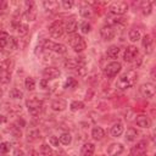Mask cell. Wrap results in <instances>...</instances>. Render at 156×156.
Wrapping results in <instances>:
<instances>
[{"mask_svg": "<svg viewBox=\"0 0 156 156\" xmlns=\"http://www.w3.org/2000/svg\"><path fill=\"white\" fill-rule=\"evenodd\" d=\"M121 68H122V65L118 62V61H112V62H108L105 68H104V74L107 77V78H113L116 77L119 72H121Z\"/></svg>", "mask_w": 156, "mask_h": 156, "instance_id": "5", "label": "cell"}, {"mask_svg": "<svg viewBox=\"0 0 156 156\" xmlns=\"http://www.w3.org/2000/svg\"><path fill=\"white\" fill-rule=\"evenodd\" d=\"M124 135H126L124 138H126L127 141H134L136 139V136L139 135V132L136 129H134V128H128Z\"/></svg>", "mask_w": 156, "mask_h": 156, "instance_id": "27", "label": "cell"}, {"mask_svg": "<svg viewBox=\"0 0 156 156\" xmlns=\"http://www.w3.org/2000/svg\"><path fill=\"white\" fill-rule=\"evenodd\" d=\"M24 85H26V88H27L28 91L34 90V89H35V80H34V78H32V77H27L26 80H24Z\"/></svg>", "mask_w": 156, "mask_h": 156, "instance_id": "34", "label": "cell"}, {"mask_svg": "<svg viewBox=\"0 0 156 156\" xmlns=\"http://www.w3.org/2000/svg\"><path fill=\"white\" fill-rule=\"evenodd\" d=\"M136 77H138V76H136V72L133 71V69H130V71L123 73V74L117 79L116 87H117L118 89H121V90H126V89H128V88H130V87H133V85L135 84Z\"/></svg>", "mask_w": 156, "mask_h": 156, "instance_id": "1", "label": "cell"}, {"mask_svg": "<svg viewBox=\"0 0 156 156\" xmlns=\"http://www.w3.org/2000/svg\"><path fill=\"white\" fill-rule=\"evenodd\" d=\"M40 154L43 156H52L54 152H52V149L49 146V144H41L40 145Z\"/></svg>", "mask_w": 156, "mask_h": 156, "instance_id": "30", "label": "cell"}, {"mask_svg": "<svg viewBox=\"0 0 156 156\" xmlns=\"http://www.w3.org/2000/svg\"><path fill=\"white\" fill-rule=\"evenodd\" d=\"M58 139H60V141H61L62 145H69L72 143V135L68 132L61 133V135L58 136Z\"/></svg>", "mask_w": 156, "mask_h": 156, "instance_id": "29", "label": "cell"}, {"mask_svg": "<svg viewBox=\"0 0 156 156\" xmlns=\"http://www.w3.org/2000/svg\"><path fill=\"white\" fill-rule=\"evenodd\" d=\"M9 38H10L9 33L5 32V30H2V32H1V37H0V46H1V49H5V48L7 46Z\"/></svg>", "mask_w": 156, "mask_h": 156, "instance_id": "33", "label": "cell"}, {"mask_svg": "<svg viewBox=\"0 0 156 156\" xmlns=\"http://www.w3.org/2000/svg\"><path fill=\"white\" fill-rule=\"evenodd\" d=\"M119 54V48L117 45H111L107 48V51H106V56L108 58H117Z\"/></svg>", "mask_w": 156, "mask_h": 156, "instance_id": "25", "label": "cell"}, {"mask_svg": "<svg viewBox=\"0 0 156 156\" xmlns=\"http://www.w3.org/2000/svg\"><path fill=\"white\" fill-rule=\"evenodd\" d=\"M23 6H24V11H23L24 20L28 21V22L34 21L35 16H37V13H35V4L33 1H24Z\"/></svg>", "mask_w": 156, "mask_h": 156, "instance_id": "8", "label": "cell"}, {"mask_svg": "<svg viewBox=\"0 0 156 156\" xmlns=\"http://www.w3.org/2000/svg\"><path fill=\"white\" fill-rule=\"evenodd\" d=\"M43 49H45V50H48V51H54V52L60 54V55L67 52V48H66V45L60 44V43H55V41L49 40V39L44 40Z\"/></svg>", "mask_w": 156, "mask_h": 156, "instance_id": "4", "label": "cell"}, {"mask_svg": "<svg viewBox=\"0 0 156 156\" xmlns=\"http://www.w3.org/2000/svg\"><path fill=\"white\" fill-rule=\"evenodd\" d=\"M80 32L83 33V34H88L89 32H90V24L88 23V22H83V23H80Z\"/></svg>", "mask_w": 156, "mask_h": 156, "instance_id": "42", "label": "cell"}, {"mask_svg": "<svg viewBox=\"0 0 156 156\" xmlns=\"http://www.w3.org/2000/svg\"><path fill=\"white\" fill-rule=\"evenodd\" d=\"M13 156H26V154H24V151L22 149L17 147V149L13 150Z\"/></svg>", "mask_w": 156, "mask_h": 156, "instance_id": "45", "label": "cell"}, {"mask_svg": "<svg viewBox=\"0 0 156 156\" xmlns=\"http://www.w3.org/2000/svg\"><path fill=\"white\" fill-rule=\"evenodd\" d=\"M9 95H10L11 99H15V100H18V99H22L23 98V93L20 89H17V88H12L10 90Z\"/></svg>", "mask_w": 156, "mask_h": 156, "instance_id": "32", "label": "cell"}, {"mask_svg": "<svg viewBox=\"0 0 156 156\" xmlns=\"http://www.w3.org/2000/svg\"><path fill=\"white\" fill-rule=\"evenodd\" d=\"M26 105L28 107V111L32 116H39L43 110V101L37 98V96H32L26 101Z\"/></svg>", "mask_w": 156, "mask_h": 156, "instance_id": "2", "label": "cell"}, {"mask_svg": "<svg viewBox=\"0 0 156 156\" xmlns=\"http://www.w3.org/2000/svg\"><path fill=\"white\" fill-rule=\"evenodd\" d=\"M49 143H50V145H51V146H54V147H58V146H60V144H61V141H60L58 136H55V135L49 136Z\"/></svg>", "mask_w": 156, "mask_h": 156, "instance_id": "39", "label": "cell"}, {"mask_svg": "<svg viewBox=\"0 0 156 156\" xmlns=\"http://www.w3.org/2000/svg\"><path fill=\"white\" fill-rule=\"evenodd\" d=\"M1 82H2L4 85L10 82V72L9 71H2V73H1Z\"/></svg>", "mask_w": 156, "mask_h": 156, "instance_id": "43", "label": "cell"}, {"mask_svg": "<svg viewBox=\"0 0 156 156\" xmlns=\"http://www.w3.org/2000/svg\"><path fill=\"white\" fill-rule=\"evenodd\" d=\"M68 43H69V45L72 46V49H73L76 52H82V51L87 48L85 40L83 39L82 35H78V34H72V35L68 38Z\"/></svg>", "mask_w": 156, "mask_h": 156, "instance_id": "3", "label": "cell"}, {"mask_svg": "<svg viewBox=\"0 0 156 156\" xmlns=\"http://www.w3.org/2000/svg\"><path fill=\"white\" fill-rule=\"evenodd\" d=\"M28 29H29L28 26L24 24V23H18V26L16 27V30H17V33L20 35H26L28 33Z\"/></svg>", "mask_w": 156, "mask_h": 156, "instance_id": "36", "label": "cell"}, {"mask_svg": "<svg viewBox=\"0 0 156 156\" xmlns=\"http://www.w3.org/2000/svg\"><path fill=\"white\" fill-rule=\"evenodd\" d=\"M79 15H80L82 17H84V18H88V17L91 16V9H90L88 5L82 6V7L79 9Z\"/></svg>", "mask_w": 156, "mask_h": 156, "instance_id": "35", "label": "cell"}, {"mask_svg": "<svg viewBox=\"0 0 156 156\" xmlns=\"http://www.w3.org/2000/svg\"><path fill=\"white\" fill-rule=\"evenodd\" d=\"M67 107V101L65 99H55L52 102H51V108L54 111H57V112H61V111H65Z\"/></svg>", "mask_w": 156, "mask_h": 156, "instance_id": "17", "label": "cell"}, {"mask_svg": "<svg viewBox=\"0 0 156 156\" xmlns=\"http://www.w3.org/2000/svg\"><path fill=\"white\" fill-rule=\"evenodd\" d=\"M76 85H77V80H76L74 78H72V77L67 78V80H66V83H65V88H66V89H68V88H74Z\"/></svg>", "mask_w": 156, "mask_h": 156, "instance_id": "40", "label": "cell"}, {"mask_svg": "<svg viewBox=\"0 0 156 156\" xmlns=\"http://www.w3.org/2000/svg\"><path fill=\"white\" fill-rule=\"evenodd\" d=\"M10 147H11V143L10 141H2L1 145H0V152H1V155H6L10 151Z\"/></svg>", "mask_w": 156, "mask_h": 156, "instance_id": "38", "label": "cell"}, {"mask_svg": "<svg viewBox=\"0 0 156 156\" xmlns=\"http://www.w3.org/2000/svg\"><path fill=\"white\" fill-rule=\"evenodd\" d=\"M91 136H93L95 140H101V139L105 136V130H104V128L100 127V126L93 127V129H91Z\"/></svg>", "mask_w": 156, "mask_h": 156, "instance_id": "22", "label": "cell"}, {"mask_svg": "<svg viewBox=\"0 0 156 156\" xmlns=\"http://www.w3.org/2000/svg\"><path fill=\"white\" fill-rule=\"evenodd\" d=\"M73 5H74V2H73L72 0H62V1H61V6H62L65 10H71V9L73 7Z\"/></svg>", "mask_w": 156, "mask_h": 156, "instance_id": "41", "label": "cell"}, {"mask_svg": "<svg viewBox=\"0 0 156 156\" xmlns=\"http://www.w3.org/2000/svg\"><path fill=\"white\" fill-rule=\"evenodd\" d=\"M154 133H155V135H156V128H155V130H154Z\"/></svg>", "mask_w": 156, "mask_h": 156, "instance_id": "48", "label": "cell"}, {"mask_svg": "<svg viewBox=\"0 0 156 156\" xmlns=\"http://www.w3.org/2000/svg\"><path fill=\"white\" fill-rule=\"evenodd\" d=\"M100 34H101V38L107 41V40H112L115 38L116 32H115V28L111 24H105V26L101 27Z\"/></svg>", "mask_w": 156, "mask_h": 156, "instance_id": "11", "label": "cell"}, {"mask_svg": "<svg viewBox=\"0 0 156 156\" xmlns=\"http://www.w3.org/2000/svg\"><path fill=\"white\" fill-rule=\"evenodd\" d=\"M135 122H136V124H138L140 128H149V127H150V124H151L150 118H149L146 115H143V113L136 116Z\"/></svg>", "mask_w": 156, "mask_h": 156, "instance_id": "20", "label": "cell"}, {"mask_svg": "<svg viewBox=\"0 0 156 156\" xmlns=\"http://www.w3.org/2000/svg\"><path fill=\"white\" fill-rule=\"evenodd\" d=\"M65 32V22L55 21L49 26V33L52 38H61Z\"/></svg>", "mask_w": 156, "mask_h": 156, "instance_id": "7", "label": "cell"}, {"mask_svg": "<svg viewBox=\"0 0 156 156\" xmlns=\"http://www.w3.org/2000/svg\"><path fill=\"white\" fill-rule=\"evenodd\" d=\"M7 48L10 50H16L18 48V40L15 37H10L9 38V43H7Z\"/></svg>", "mask_w": 156, "mask_h": 156, "instance_id": "37", "label": "cell"}, {"mask_svg": "<svg viewBox=\"0 0 156 156\" xmlns=\"http://www.w3.org/2000/svg\"><path fill=\"white\" fill-rule=\"evenodd\" d=\"M141 45H143V49L146 54H151L152 52V49H154V40L151 38V35L149 34H145L141 39Z\"/></svg>", "mask_w": 156, "mask_h": 156, "instance_id": "16", "label": "cell"}, {"mask_svg": "<svg viewBox=\"0 0 156 156\" xmlns=\"http://www.w3.org/2000/svg\"><path fill=\"white\" fill-rule=\"evenodd\" d=\"M138 55H139L138 48L134 46V45H129V46H127L126 50H124L123 58H124L126 62H133V61L138 57Z\"/></svg>", "mask_w": 156, "mask_h": 156, "instance_id": "10", "label": "cell"}, {"mask_svg": "<svg viewBox=\"0 0 156 156\" xmlns=\"http://www.w3.org/2000/svg\"><path fill=\"white\" fill-rule=\"evenodd\" d=\"M83 57H69L65 61V67L67 69H74V68H78L80 65H84V61L82 60Z\"/></svg>", "mask_w": 156, "mask_h": 156, "instance_id": "15", "label": "cell"}, {"mask_svg": "<svg viewBox=\"0 0 156 156\" xmlns=\"http://www.w3.org/2000/svg\"><path fill=\"white\" fill-rule=\"evenodd\" d=\"M95 151V145L93 143H84L83 146L80 147V155L82 156H93Z\"/></svg>", "mask_w": 156, "mask_h": 156, "instance_id": "19", "label": "cell"}, {"mask_svg": "<svg viewBox=\"0 0 156 156\" xmlns=\"http://www.w3.org/2000/svg\"><path fill=\"white\" fill-rule=\"evenodd\" d=\"M39 84H40V87H41L43 89H48V88H49V79L43 78V79L39 82Z\"/></svg>", "mask_w": 156, "mask_h": 156, "instance_id": "44", "label": "cell"}, {"mask_svg": "<svg viewBox=\"0 0 156 156\" xmlns=\"http://www.w3.org/2000/svg\"><path fill=\"white\" fill-rule=\"evenodd\" d=\"M140 10H141V13L144 16H149L152 11V4L150 1H143L140 4Z\"/></svg>", "mask_w": 156, "mask_h": 156, "instance_id": "26", "label": "cell"}, {"mask_svg": "<svg viewBox=\"0 0 156 156\" xmlns=\"http://www.w3.org/2000/svg\"><path fill=\"white\" fill-rule=\"evenodd\" d=\"M54 156H65V152L63 151H58V152L54 154Z\"/></svg>", "mask_w": 156, "mask_h": 156, "instance_id": "47", "label": "cell"}, {"mask_svg": "<svg viewBox=\"0 0 156 156\" xmlns=\"http://www.w3.org/2000/svg\"><path fill=\"white\" fill-rule=\"evenodd\" d=\"M139 91H140V94L144 96V98H152L155 94H156V85L154 84V83H144V84H141L140 85V88H139Z\"/></svg>", "mask_w": 156, "mask_h": 156, "instance_id": "9", "label": "cell"}, {"mask_svg": "<svg viewBox=\"0 0 156 156\" xmlns=\"http://www.w3.org/2000/svg\"><path fill=\"white\" fill-rule=\"evenodd\" d=\"M124 132V127L122 123H115L112 127H111V135L117 138V136H121Z\"/></svg>", "mask_w": 156, "mask_h": 156, "instance_id": "23", "label": "cell"}, {"mask_svg": "<svg viewBox=\"0 0 156 156\" xmlns=\"http://www.w3.org/2000/svg\"><path fill=\"white\" fill-rule=\"evenodd\" d=\"M69 108H71V111H79V110H83V108H84V102L80 101V100H74V101L71 102Z\"/></svg>", "mask_w": 156, "mask_h": 156, "instance_id": "31", "label": "cell"}, {"mask_svg": "<svg viewBox=\"0 0 156 156\" xmlns=\"http://www.w3.org/2000/svg\"><path fill=\"white\" fill-rule=\"evenodd\" d=\"M60 2L58 1H55V0H46V1H43V6H44V9L46 10V11H56V10H58V7H60Z\"/></svg>", "mask_w": 156, "mask_h": 156, "instance_id": "21", "label": "cell"}, {"mask_svg": "<svg viewBox=\"0 0 156 156\" xmlns=\"http://www.w3.org/2000/svg\"><path fill=\"white\" fill-rule=\"evenodd\" d=\"M146 150H147V143H146V140H140V141H138L132 147L130 154H132V156H140V155L145 154Z\"/></svg>", "mask_w": 156, "mask_h": 156, "instance_id": "13", "label": "cell"}, {"mask_svg": "<svg viewBox=\"0 0 156 156\" xmlns=\"http://www.w3.org/2000/svg\"><path fill=\"white\" fill-rule=\"evenodd\" d=\"M40 138V132L37 128H30L27 133V140L28 141H35Z\"/></svg>", "mask_w": 156, "mask_h": 156, "instance_id": "24", "label": "cell"}, {"mask_svg": "<svg viewBox=\"0 0 156 156\" xmlns=\"http://www.w3.org/2000/svg\"><path fill=\"white\" fill-rule=\"evenodd\" d=\"M27 156H39V152H38L37 150H34V149H30V150L28 151Z\"/></svg>", "mask_w": 156, "mask_h": 156, "instance_id": "46", "label": "cell"}, {"mask_svg": "<svg viewBox=\"0 0 156 156\" xmlns=\"http://www.w3.org/2000/svg\"><path fill=\"white\" fill-rule=\"evenodd\" d=\"M123 151H124V147L121 143H112L108 145V147L106 150L108 156H119Z\"/></svg>", "mask_w": 156, "mask_h": 156, "instance_id": "14", "label": "cell"}, {"mask_svg": "<svg viewBox=\"0 0 156 156\" xmlns=\"http://www.w3.org/2000/svg\"><path fill=\"white\" fill-rule=\"evenodd\" d=\"M77 28H78V23H77V21L74 18H69V20H67L65 22V32L66 33L72 35L77 30Z\"/></svg>", "mask_w": 156, "mask_h": 156, "instance_id": "18", "label": "cell"}, {"mask_svg": "<svg viewBox=\"0 0 156 156\" xmlns=\"http://www.w3.org/2000/svg\"><path fill=\"white\" fill-rule=\"evenodd\" d=\"M60 74H61L60 69L54 66H48L43 69V77L45 79H56L60 77Z\"/></svg>", "mask_w": 156, "mask_h": 156, "instance_id": "12", "label": "cell"}, {"mask_svg": "<svg viewBox=\"0 0 156 156\" xmlns=\"http://www.w3.org/2000/svg\"><path fill=\"white\" fill-rule=\"evenodd\" d=\"M128 37H129V40H130V41L135 43V41L140 40L141 34H140V30H139V29H135V28H134V29H130V30H129Z\"/></svg>", "mask_w": 156, "mask_h": 156, "instance_id": "28", "label": "cell"}, {"mask_svg": "<svg viewBox=\"0 0 156 156\" xmlns=\"http://www.w3.org/2000/svg\"><path fill=\"white\" fill-rule=\"evenodd\" d=\"M108 11H110V13H112V15L122 16V15L127 13V11H128V4L124 2V1H116V2H112V4L108 6Z\"/></svg>", "mask_w": 156, "mask_h": 156, "instance_id": "6", "label": "cell"}]
</instances>
